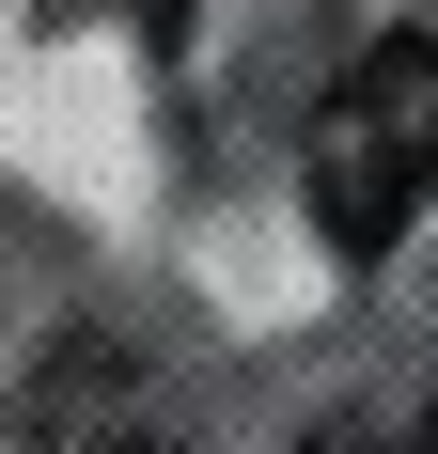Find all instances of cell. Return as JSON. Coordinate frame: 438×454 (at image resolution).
<instances>
[{
  "mask_svg": "<svg viewBox=\"0 0 438 454\" xmlns=\"http://www.w3.org/2000/svg\"><path fill=\"white\" fill-rule=\"evenodd\" d=\"M32 454H188L173 408L141 392L126 345H63V361L32 376Z\"/></svg>",
  "mask_w": 438,
  "mask_h": 454,
  "instance_id": "cell-2",
  "label": "cell"
},
{
  "mask_svg": "<svg viewBox=\"0 0 438 454\" xmlns=\"http://www.w3.org/2000/svg\"><path fill=\"white\" fill-rule=\"evenodd\" d=\"M126 16H141V32H173V16H188V0H126Z\"/></svg>",
  "mask_w": 438,
  "mask_h": 454,
  "instance_id": "cell-4",
  "label": "cell"
},
{
  "mask_svg": "<svg viewBox=\"0 0 438 454\" xmlns=\"http://www.w3.org/2000/svg\"><path fill=\"white\" fill-rule=\"evenodd\" d=\"M298 454H407V439H392V423H376V408H345V423H313Z\"/></svg>",
  "mask_w": 438,
  "mask_h": 454,
  "instance_id": "cell-3",
  "label": "cell"
},
{
  "mask_svg": "<svg viewBox=\"0 0 438 454\" xmlns=\"http://www.w3.org/2000/svg\"><path fill=\"white\" fill-rule=\"evenodd\" d=\"M423 157H438V47L376 32L345 63V94L313 110V220H329V251L376 267V251L423 220Z\"/></svg>",
  "mask_w": 438,
  "mask_h": 454,
  "instance_id": "cell-1",
  "label": "cell"
}]
</instances>
